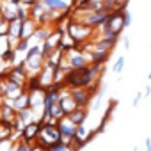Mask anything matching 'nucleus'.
<instances>
[{
  "instance_id": "4be33fe9",
  "label": "nucleus",
  "mask_w": 151,
  "mask_h": 151,
  "mask_svg": "<svg viewBox=\"0 0 151 151\" xmlns=\"http://www.w3.org/2000/svg\"><path fill=\"white\" fill-rule=\"evenodd\" d=\"M132 151H139V147H133V149H132Z\"/></svg>"
},
{
  "instance_id": "ddd939ff",
  "label": "nucleus",
  "mask_w": 151,
  "mask_h": 151,
  "mask_svg": "<svg viewBox=\"0 0 151 151\" xmlns=\"http://www.w3.org/2000/svg\"><path fill=\"white\" fill-rule=\"evenodd\" d=\"M29 46H30V41H25V39H20L18 43H16V46H14V53L18 55V53H25L27 50H29Z\"/></svg>"
},
{
  "instance_id": "4468645a",
  "label": "nucleus",
  "mask_w": 151,
  "mask_h": 151,
  "mask_svg": "<svg viewBox=\"0 0 151 151\" xmlns=\"http://www.w3.org/2000/svg\"><path fill=\"white\" fill-rule=\"evenodd\" d=\"M30 146L32 144H29V142H25V140H16L14 144H13V151H30Z\"/></svg>"
},
{
  "instance_id": "9d476101",
  "label": "nucleus",
  "mask_w": 151,
  "mask_h": 151,
  "mask_svg": "<svg viewBox=\"0 0 151 151\" xmlns=\"http://www.w3.org/2000/svg\"><path fill=\"white\" fill-rule=\"evenodd\" d=\"M50 34H52V27H50V25L37 27L36 32H34V36H32V39H36V41H39V43H45V41L50 37Z\"/></svg>"
},
{
  "instance_id": "39448f33",
  "label": "nucleus",
  "mask_w": 151,
  "mask_h": 151,
  "mask_svg": "<svg viewBox=\"0 0 151 151\" xmlns=\"http://www.w3.org/2000/svg\"><path fill=\"white\" fill-rule=\"evenodd\" d=\"M37 133H39V123L32 121V123H29V124L23 126V130L20 132V139L25 140V142H29V144H32V142H36Z\"/></svg>"
},
{
  "instance_id": "9b49d317",
  "label": "nucleus",
  "mask_w": 151,
  "mask_h": 151,
  "mask_svg": "<svg viewBox=\"0 0 151 151\" xmlns=\"http://www.w3.org/2000/svg\"><path fill=\"white\" fill-rule=\"evenodd\" d=\"M124 66H126V57H124V55H121V57H117V59H116L112 71H114L116 75H121V73H123V69H124Z\"/></svg>"
},
{
  "instance_id": "6e6552de",
  "label": "nucleus",
  "mask_w": 151,
  "mask_h": 151,
  "mask_svg": "<svg viewBox=\"0 0 151 151\" xmlns=\"http://www.w3.org/2000/svg\"><path fill=\"white\" fill-rule=\"evenodd\" d=\"M16 112H22V110H25V109H29V94L23 91L18 98H14V100H6Z\"/></svg>"
},
{
  "instance_id": "f257e3e1",
  "label": "nucleus",
  "mask_w": 151,
  "mask_h": 151,
  "mask_svg": "<svg viewBox=\"0 0 151 151\" xmlns=\"http://www.w3.org/2000/svg\"><path fill=\"white\" fill-rule=\"evenodd\" d=\"M101 68L100 64H87L80 69H69L60 84L64 89H87L100 80Z\"/></svg>"
},
{
  "instance_id": "5701e85b",
  "label": "nucleus",
  "mask_w": 151,
  "mask_h": 151,
  "mask_svg": "<svg viewBox=\"0 0 151 151\" xmlns=\"http://www.w3.org/2000/svg\"><path fill=\"white\" fill-rule=\"evenodd\" d=\"M64 2H71V0H64ZM71 4H73V2H71Z\"/></svg>"
},
{
  "instance_id": "0eeeda50",
  "label": "nucleus",
  "mask_w": 151,
  "mask_h": 151,
  "mask_svg": "<svg viewBox=\"0 0 151 151\" xmlns=\"http://www.w3.org/2000/svg\"><path fill=\"white\" fill-rule=\"evenodd\" d=\"M37 29V23L32 20V18H27L25 22H22V34H20V39H25V41H30L34 32Z\"/></svg>"
},
{
  "instance_id": "1a4fd4ad",
  "label": "nucleus",
  "mask_w": 151,
  "mask_h": 151,
  "mask_svg": "<svg viewBox=\"0 0 151 151\" xmlns=\"http://www.w3.org/2000/svg\"><path fill=\"white\" fill-rule=\"evenodd\" d=\"M66 117H68L75 126H80V124H84L86 119H87V109H80V107H78V109H75L71 114H68Z\"/></svg>"
},
{
  "instance_id": "412c9836",
  "label": "nucleus",
  "mask_w": 151,
  "mask_h": 151,
  "mask_svg": "<svg viewBox=\"0 0 151 151\" xmlns=\"http://www.w3.org/2000/svg\"><path fill=\"white\" fill-rule=\"evenodd\" d=\"M147 78H149V80H151V71H149V75H147Z\"/></svg>"
},
{
  "instance_id": "a211bd4d",
  "label": "nucleus",
  "mask_w": 151,
  "mask_h": 151,
  "mask_svg": "<svg viewBox=\"0 0 151 151\" xmlns=\"http://www.w3.org/2000/svg\"><path fill=\"white\" fill-rule=\"evenodd\" d=\"M130 46H132V39H130V37H124V39H123V48L128 52V50H130Z\"/></svg>"
},
{
  "instance_id": "aec40b11",
  "label": "nucleus",
  "mask_w": 151,
  "mask_h": 151,
  "mask_svg": "<svg viewBox=\"0 0 151 151\" xmlns=\"http://www.w3.org/2000/svg\"><path fill=\"white\" fill-rule=\"evenodd\" d=\"M142 94H144V96L147 98V96L151 94V86H146V87H144V93H142Z\"/></svg>"
},
{
  "instance_id": "dca6fc26",
  "label": "nucleus",
  "mask_w": 151,
  "mask_h": 151,
  "mask_svg": "<svg viewBox=\"0 0 151 151\" xmlns=\"http://www.w3.org/2000/svg\"><path fill=\"white\" fill-rule=\"evenodd\" d=\"M140 100H142V91H139V93L135 94V98H133V101H132V107H133V109H135V107H139Z\"/></svg>"
},
{
  "instance_id": "7ed1b4c3",
  "label": "nucleus",
  "mask_w": 151,
  "mask_h": 151,
  "mask_svg": "<svg viewBox=\"0 0 151 151\" xmlns=\"http://www.w3.org/2000/svg\"><path fill=\"white\" fill-rule=\"evenodd\" d=\"M57 130H59V133H60V140L66 142V144L69 146V142L75 139V132H77V126H75L68 117H62V119L57 121Z\"/></svg>"
},
{
  "instance_id": "f8f14e48",
  "label": "nucleus",
  "mask_w": 151,
  "mask_h": 151,
  "mask_svg": "<svg viewBox=\"0 0 151 151\" xmlns=\"http://www.w3.org/2000/svg\"><path fill=\"white\" fill-rule=\"evenodd\" d=\"M46 151H69V146L62 140H55L46 147Z\"/></svg>"
},
{
  "instance_id": "423d86ee",
  "label": "nucleus",
  "mask_w": 151,
  "mask_h": 151,
  "mask_svg": "<svg viewBox=\"0 0 151 151\" xmlns=\"http://www.w3.org/2000/svg\"><path fill=\"white\" fill-rule=\"evenodd\" d=\"M39 2L52 13H66V11H71L73 9V4L71 2H64V0H39Z\"/></svg>"
},
{
  "instance_id": "f3484780",
  "label": "nucleus",
  "mask_w": 151,
  "mask_h": 151,
  "mask_svg": "<svg viewBox=\"0 0 151 151\" xmlns=\"http://www.w3.org/2000/svg\"><path fill=\"white\" fill-rule=\"evenodd\" d=\"M100 107H101V98H100V96H96V98H94V103H93V107H91V109H93V110H98Z\"/></svg>"
},
{
  "instance_id": "6ab92c4d",
  "label": "nucleus",
  "mask_w": 151,
  "mask_h": 151,
  "mask_svg": "<svg viewBox=\"0 0 151 151\" xmlns=\"http://www.w3.org/2000/svg\"><path fill=\"white\" fill-rule=\"evenodd\" d=\"M144 146H146V151H151V139L149 137L144 140Z\"/></svg>"
},
{
  "instance_id": "f03ea898",
  "label": "nucleus",
  "mask_w": 151,
  "mask_h": 151,
  "mask_svg": "<svg viewBox=\"0 0 151 151\" xmlns=\"http://www.w3.org/2000/svg\"><path fill=\"white\" fill-rule=\"evenodd\" d=\"M64 60H66V64L69 66V69H80V68L91 64V59H89L87 53H84V52H80V50H75V48H71L69 52H66Z\"/></svg>"
},
{
  "instance_id": "20e7f679",
  "label": "nucleus",
  "mask_w": 151,
  "mask_h": 151,
  "mask_svg": "<svg viewBox=\"0 0 151 151\" xmlns=\"http://www.w3.org/2000/svg\"><path fill=\"white\" fill-rule=\"evenodd\" d=\"M69 96L73 98V101L77 103V107L86 109L89 105V101L93 100V94L89 93V89H68Z\"/></svg>"
},
{
  "instance_id": "2eb2a0df",
  "label": "nucleus",
  "mask_w": 151,
  "mask_h": 151,
  "mask_svg": "<svg viewBox=\"0 0 151 151\" xmlns=\"http://www.w3.org/2000/svg\"><path fill=\"white\" fill-rule=\"evenodd\" d=\"M123 22H124V29L132 25V22H133V16H132V13H130V11H123Z\"/></svg>"
}]
</instances>
